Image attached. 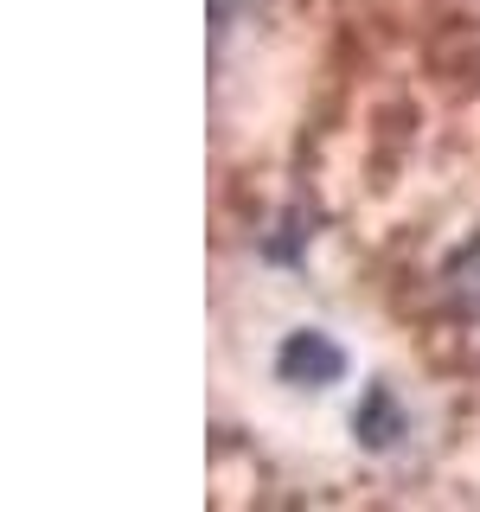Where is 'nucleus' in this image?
Returning a JSON list of instances; mask_svg holds the SVG:
<instances>
[{
	"label": "nucleus",
	"instance_id": "nucleus-2",
	"mask_svg": "<svg viewBox=\"0 0 480 512\" xmlns=\"http://www.w3.org/2000/svg\"><path fill=\"white\" fill-rule=\"evenodd\" d=\"M455 295H461V301H468V308L480 314V250H468V256L455 263Z\"/></svg>",
	"mask_w": 480,
	"mask_h": 512
},
{
	"label": "nucleus",
	"instance_id": "nucleus-1",
	"mask_svg": "<svg viewBox=\"0 0 480 512\" xmlns=\"http://www.w3.org/2000/svg\"><path fill=\"white\" fill-rule=\"evenodd\" d=\"M282 378H295V384L340 378V346L320 340V333H295V340L282 346Z\"/></svg>",
	"mask_w": 480,
	"mask_h": 512
}]
</instances>
